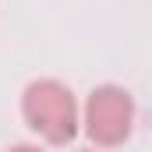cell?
<instances>
[{
  "instance_id": "cell-1",
  "label": "cell",
  "mask_w": 152,
  "mask_h": 152,
  "mask_svg": "<svg viewBox=\"0 0 152 152\" xmlns=\"http://www.w3.org/2000/svg\"><path fill=\"white\" fill-rule=\"evenodd\" d=\"M18 113L46 149H67L81 134V99L60 78H32L18 96Z\"/></svg>"
},
{
  "instance_id": "cell-4",
  "label": "cell",
  "mask_w": 152,
  "mask_h": 152,
  "mask_svg": "<svg viewBox=\"0 0 152 152\" xmlns=\"http://www.w3.org/2000/svg\"><path fill=\"white\" fill-rule=\"evenodd\" d=\"M75 152H103V149H92V145H88V149H75Z\"/></svg>"
},
{
  "instance_id": "cell-3",
  "label": "cell",
  "mask_w": 152,
  "mask_h": 152,
  "mask_svg": "<svg viewBox=\"0 0 152 152\" xmlns=\"http://www.w3.org/2000/svg\"><path fill=\"white\" fill-rule=\"evenodd\" d=\"M4 152H46V145H39V142H11Z\"/></svg>"
},
{
  "instance_id": "cell-2",
  "label": "cell",
  "mask_w": 152,
  "mask_h": 152,
  "mask_svg": "<svg viewBox=\"0 0 152 152\" xmlns=\"http://www.w3.org/2000/svg\"><path fill=\"white\" fill-rule=\"evenodd\" d=\"M134 127H138V99L127 85L103 81L81 99V134L88 138L92 149H124Z\"/></svg>"
}]
</instances>
